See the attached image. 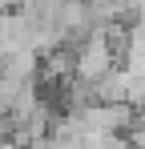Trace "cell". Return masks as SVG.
<instances>
[{
  "instance_id": "cell-1",
  "label": "cell",
  "mask_w": 145,
  "mask_h": 149,
  "mask_svg": "<svg viewBox=\"0 0 145 149\" xmlns=\"http://www.w3.org/2000/svg\"><path fill=\"white\" fill-rule=\"evenodd\" d=\"M117 56L121 52L113 49V40H109V28H93V32L77 45V77H72V81H81V85H101L113 69H121Z\"/></svg>"
},
{
  "instance_id": "cell-2",
  "label": "cell",
  "mask_w": 145,
  "mask_h": 149,
  "mask_svg": "<svg viewBox=\"0 0 145 149\" xmlns=\"http://www.w3.org/2000/svg\"><path fill=\"white\" fill-rule=\"evenodd\" d=\"M85 149H133V141L125 133H89Z\"/></svg>"
}]
</instances>
